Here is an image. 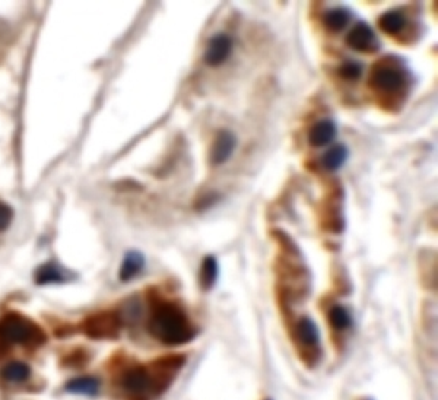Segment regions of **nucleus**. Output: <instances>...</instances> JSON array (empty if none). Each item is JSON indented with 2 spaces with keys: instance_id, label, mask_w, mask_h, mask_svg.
Returning <instances> with one entry per match:
<instances>
[{
  "instance_id": "1",
  "label": "nucleus",
  "mask_w": 438,
  "mask_h": 400,
  "mask_svg": "<svg viewBox=\"0 0 438 400\" xmlns=\"http://www.w3.org/2000/svg\"><path fill=\"white\" fill-rule=\"evenodd\" d=\"M186 364V356L169 355L155 359L149 367L131 366L120 375V387L133 400H150L162 394Z\"/></svg>"
},
{
  "instance_id": "2",
  "label": "nucleus",
  "mask_w": 438,
  "mask_h": 400,
  "mask_svg": "<svg viewBox=\"0 0 438 400\" xmlns=\"http://www.w3.org/2000/svg\"><path fill=\"white\" fill-rule=\"evenodd\" d=\"M148 330L167 347L188 344L198 335L196 326L184 309L171 301H160L155 304L148 321Z\"/></svg>"
},
{
  "instance_id": "3",
  "label": "nucleus",
  "mask_w": 438,
  "mask_h": 400,
  "mask_svg": "<svg viewBox=\"0 0 438 400\" xmlns=\"http://www.w3.org/2000/svg\"><path fill=\"white\" fill-rule=\"evenodd\" d=\"M0 342L6 345L40 347L46 342V335L31 318L9 313L0 318Z\"/></svg>"
},
{
  "instance_id": "4",
  "label": "nucleus",
  "mask_w": 438,
  "mask_h": 400,
  "mask_svg": "<svg viewBox=\"0 0 438 400\" xmlns=\"http://www.w3.org/2000/svg\"><path fill=\"white\" fill-rule=\"evenodd\" d=\"M291 340L304 366L309 368L318 366L323 354L321 340L318 326L311 317L302 316L292 323Z\"/></svg>"
},
{
  "instance_id": "5",
  "label": "nucleus",
  "mask_w": 438,
  "mask_h": 400,
  "mask_svg": "<svg viewBox=\"0 0 438 400\" xmlns=\"http://www.w3.org/2000/svg\"><path fill=\"white\" fill-rule=\"evenodd\" d=\"M370 86L378 95H404L409 86V72L397 60L390 62L385 59L378 62L371 72Z\"/></svg>"
},
{
  "instance_id": "6",
  "label": "nucleus",
  "mask_w": 438,
  "mask_h": 400,
  "mask_svg": "<svg viewBox=\"0 0 438 400\" xmlns=\"http://www.w3.org/2000/svg\"><path fill=\"white\" fill-rule=\"evenodd\" d=\"M122 321L117 313H100L86 318L84 330L92 339H114L119 336Z\"/></svg>"
},
{
  "instance_id": "7",
  "label": "nucleus",
  "mask_w": 438,
  "mask_h": 400,
  "mask_svg": "<svg viewBox=\"0 0 438 400\" xmlns=\"http://www.w3.org/2000/svg\"><path fill=\"white\" fill-rule=\"evenodd\" d=\"M347 44L352 50L361 53H373L380 49L378 38L374 30L366 22H358L351 28L347 35Z\"/></svg>"
},
{
  "instance_id": "8",
  "label": "nucleus",
  "mask_w": 438,
  "mask_h": 400,
  "mask_svg": "<svg viewBox=\"0 0 438 400\" xmlns=\"http://www.w3.org/2000/svg\"><path fill=\"white\" fill-rule=\"evenodd\" d=\"M233 47H234V41L230 35L218 34L212 37L205 51V62L212 67L221 66L222 63L228 60V57L231 56Z\"/></svg>"
},
{
  "instance_id": "9",
  "label": "nucleus",
  "mask_w": 438,
  "mask_h": 400,
  "mask_svg": "<svg viewBox=\"0 0 438 400\" xmlns=\"http://www.w3.org/2000/svg\"><path fill=\"white\" fill-rule=\"evenodd\" d=\"M236 145H237V139L233 131L230 130L218 131V135L215 136L212 142L211 155H209V158H211V164L215 167L225 164L228 160L231 158Z\"/></svg>"
},
{
  "instance_id": "10",
  "label": "nucleus",
  "mask_w": 438,
  "mask_h": 400,
  "mask_svg": "<svg viewBox=\"0 0 438 400\" xmlns=\"http://www.w3.org/2000/svg\"><path fill=\"white\" fill-rule=\"evenodd\" d=\"M336 133H337L336 123L330 119H323L311 127L309 133V142L310 145L317 148L328 146L336 138Z\"/></svg>"
},
{
  "instance_id": "11",
  "label": "nucleus",
  "mask_w": 438,
  "mask_h": 400,
  "mask_svg": "<svg viewBox=\"0 0 438 400\" xmlns=\"http://www.w3.org/2000/svg\"><path fill=\"white\" fill-rule=\"evenodd\" d=\"M328 321L329 326L336 335H344L352 328V316L349 310L342 306V304H333L328 311Z\"/></svg>"
},
{
  "instance_id": "12",
  "label": "nucleus",
  "mask_w": 438,
  "mask_h": 400,
  "mask_svg": "<svg viewBox=\"0 0 438 400\" xmlns=\"http://www.w3.org/2000/svg\"><path fill=\"white\" fill-rule=\"evenodd\" d=\"M143 266H145V257L142 253L136 250L126 253L123 263L120 266V271H119L120 280L129 282L131 279H135L143 271Z\"/></svg>"
},
{
  "instance_id": "13",
  "label": "nucleus",
  "mask_w": 438,
  "mask_h": 400,
  "mask_svg": "<svg viewBox=\"0 0 438 400\" xmlns=\"http://www.w3.org/2000/svg\"><path fill=\"white\" fill-rule=\"evenodd\" d=\"M219 276V263L215 256H206L199 271V285L203 291H211Z\"/></svg>"
},
{
  "instance_id": "14",
  "label": "nucleus",
  "mask_w": 438,
  "mask_h": 400,
  "mask_svg": "<svg viewBox=\"0 0 438 400\" xmlns=\"http://www.w3.org/2000/svg\"><path fill=\"white\" fill-rule=\"evenodd\" d=\"M67 271H65L62 266L56 264L53 262L50 263H46L43 266H40V268L37 269L35 272V282L38 285H49V283H62V282H66L69 279L67 276Z\"/></svg>"
},
{
  "instance_id": "15",
  "label": "nucleus",
  "mask_w": 438,
  "mask_h": 400,
  "mask_svg": "<svg viewBox=\"0 0 438 400\" xmlns=\"http://www.w3.org/2000/svg\"><path fill=\"white\" fill-rule=\"evenodd\" d=\"M406 24H408L406 15L402 11H397V9L383 13L378 19V27L389 35L401 34L405 30Z\"/></svg>"
},
{
  "instance_id": "16",
  "label": "nucleus",
  "mask_w": 438,
  "mask_h": 400,
  "mask_svg": "<svg viewBox=\"0 0 438 400\" xmlns=\"http://www.w3.org/2000/svg\"><path fill=\"white\" fill-rule=\"evenodd\" d=\"M101 383L97 377H78L73 378L66 385V390L73 394L82 396H97L100 393Z\"/></svg>"
},
{
  "instance_id": "17",
  "label": "nucleus",
  "mask_w": 438,
  "mask_h": 400,
  "mask_svg": "<svg viewBox=\"0 0 438 400\" xmlns=\"http://www.w3.org/2000/svg\"><path fill=\"white\" fill-rule=\"evenodd\" d=\"M348 157H349L348 148L344 143H337L323 155L321 164L328 171H337L339 168L344 167V164L348 161Z\"/></svg>"
},
{
  "instance_id": "18",
  "label": "nucleus",
  "mask_w": 438,
  "mask_h": 400,
  "mask_svg": "<svg viewBox=\"0 0 438 400\" xmlns=\"http://www.w3.org/2000/svg\"><path fill=\"white\" fill-rule=\"evenodd\" d=\"M0 375H2L6 382L11 383H22L27 382L31 375V368L28 364L22 363V361H12V363L6 364L2 371H0Z\"/></svg>"
},
{
  "instance_id": "19",
  "label": "nucleus",
  "mask_w": 438,
  "mask_h": 400,
  "mask_svg": "<svg viewBox=\"0 0 438 400\" xmlns=\"http://www.w3.org/2000/svg\"><path fill=\"white\" fill-rule=\"evenodd\" d=\"M352 13L347 8H335L330 9L325 16V25L332 32H339L345 30L351 22Z\"/></svg>"
},
{
  "instance_id": "20",
  "label": "nucleus",
  "mask_w": 438,
  "mask_h": 400,
  "mask_svg": "<svg viewBox=\"0 0 438 400\" xmlns=\"http://www.w3.org/2000/svg\"><path fill=\"white\" fill-rule=\"evenodd\" d=\"M363 70H364V66L361 65V62H356V60H347L340 65L339 67V75L342 79H347V81H356L361 78V75H363Z\"/></svg>"
},
{
  "instance_id": "21",
  "label": "nucleus",
  "mask_w": 438,
  "mask_h": 400,
  "mask_svg": "<svg viewBox=\"0 0 438 400\" xmlns=\"http://www.w3.org/2000/svg\"><path fill=\"white\" fill-rule=\"evenodd\" d=\"M12 219H13V209L8 203L0 202V231L8 230Z\"/></svg>"
},
{
  "instance_id": "22",
  "label": "nucleus",
  "mask_w": 438,
  "mask_h": 400,
  "mask_svg": "<svg viewBox=\"0 0 438 400\" xmlns=\"http://www.w3.org/2000/svg\"><path fill=\"white\" fill-rule=\"evenodd\" d=\"M361 400H373V399H370V397H366V399H361Z\"/></svg>"
},
{
  "instance_id": "23",
  "label": "nucleus",
  "mask_w": 438,
  "mask_h": 400,
  "mask_svg": "<svg viewBox=\"0 0 438 400\" xmlns=\"http://www.w3.org/2000/svg\"><path fill=\"white\" fill-rule=\"evenodd\" d=\"M266 400H272V399H266Z\"/></svg>"
}]
</instances>
